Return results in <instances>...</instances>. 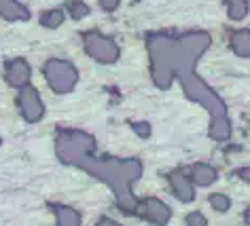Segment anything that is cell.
I'll list each match as a JSON object with an SVG mask.
<instances>
[{"label":"cell","mask_w":250,"mask_h":226,"mask_svg":"<svg viewBox=\"0 0 250 226\" xmlns=\"http://www.w3.org/2000/svg\"><path fill=\"white\" fill-rule=\"evenodd\" d=\"M210 45V36L204 32L185 34L180 38L167 36H151L148 38V53H151L153 80L161 89L172 85L174 76H183L193 72V66Z\"/></svg>","instance_id":"6da1fadb"},{"label":"cell","mask_w":250,"mask_h":226,"mask_svg":"<svg viewBox=\"0 0 250 226\" xmlns=\"http://www.w3.org/2000/svg\"><path fill=\"white\" fill-rule=\"evenodd\" d=\"M180 83H183L187 95H189L191 99H195V102H199V104H204L206 108L212 112V116H225V104L218 99L216 93L212 91L195 72L183 74V76H180Z\"/></svg>","instance_id":"7a4b0ae2"},{"label":"cell","mask_w":250,"mask_h":226,"mask_svg":"<svg viewBox=\"0 0 250 226\" xmlns=\"http://www.w3.org/2000/svg\"><path fill=\"white\" fill-rule=\"evenodd\" d=\"M42 70H45V78L49 87L58 93L72 91L79 80V72L74 70V66L64 59H49Z\"/></svg>","instance_id":"3957f363"},{"label":"cell","mask_w":250,"mask_h":226,"mask_svg":"<svg viewBox=\"0 0 250 226\" xmlns=\"http://www.w3.org/2000/svg\"><path fill=\"white\" fill-rule=\"evenodd\" d=\"M93 148V140L85 133L72 131V133H62L58 137V154L66 163H81Z\"/></svg>","instance_id":"277c9868"},{"label":"cell","mask_w":250,"mask_h":226,"mask_svg":"<svg viewBox=\"0 0 250 226\" xmlns=\"http://www.w3.org/2000/svg\"><path fill=\"white\" fill-rule=\"evenodd\" d=\"M85 40V51L91 55L93 59L102 61V64H110V61H117L119 57V49L110 38H106L100 32H87L83 36Z\"/></svg>","instance_id":"5b68a950"},{"label":"cell","mask_w":250,"mask_h":226,"mask_svg":"<svg viewBox=\"0 0 250 226\" xmlns=\"http://www.w3.org/2000/svg\"><path fill=\"white\" fill-rule=\"evenodd\" d=\"M17 102H20L21 114L26 121H30V123L41 121L42 112H45V106H42L36 89H32V87H21V93H20V99H17Z\"/></svg>","instance_id":"8992f818"},{"label":"cell","mask_w":250,"mask_h":226,"mask_svg":"<svg viewBox=\"0 0 250 226\" xmlns=\"http://www.w3.org/2000/svg\"><path fill=\"white\" fill-rule=\"evenodd\" d=\"M4 70H7L9 85H13V87H26L30 83V66H28L26 59H21V57L11 59V61H7Z\"/></svg>","instance_id":"52a82bcc"},{"label":"cell","mask_w":250,"mask_h":226,"mask_svg":"<svg viewBox=\"0 0 250 226\" xmlns=\"http://www.w3.org/2000/svg\"><path fill=\"white\" fill-rule=\"evenodd\" d=\"M142 209H145L142 216L157 226H164V224H167V220H170V207L164 205L157 199H146L145 203H142Z\"/></svg>","instance_id":"ba28073f"},{"label":"cell","mask_w":250,"mask_h":226,"mask_svg":"<svg viewBox=\"0 0 250 226\" xmlns=\"http://www.w3.org/2000/svg\"><path fill=\"white\" fill-rule=\"evenodd\" d=\"M0 15L4 17V19L9 21H26L30 19V11L23 7V4H20L17 0H0Z\"/></svg>","instance_id":"9c48e42d"},{"label":"cell","mask_w":250,"mask_h":226,"mask_svg":"<svg viewBox=\"0 0 250 226\" xmlns=\"http://www.w3.org/2000/svg\"><path fill=\"white\" fill-rule=\"evenodd\" d=\"M170 182H172V188H174V192H176V197L180 201H191L193 199V186H191L189 178H187L183 171H174L170 175Z\"/></svg>","instance_id":"30bf717a"},{"label":"cell","mask_w":250,"mask_h":226,"mask_svg":"<svg viewBox=\"0 0 250 226\" xmlns=\"http://www.w3.org/2000/svg\"><path fill=\"white\" fill-rule=\"evenodd\" d=\"M231 49L240 57H250V30H237L231 34Z\"/></svg>","instance_id":"8fae6325"},{"label":"cell","mask_w":250,"mask_h":226,"mask_svg":"<svg viewBox=\"0 0 250 226\" xmlns=\"http://www.w3.org/2000/svg\"><path fill=\"white\" fill-rule=\"evenodd\" d=\"M210 135L216 140H227L231 135V125L225 116H212V127H210Z\"/></svg>","instance_id":"7c38bea8"},{"label":"cell","mask_w":250,"mask_h":226,"mask_svg":"<svg viewBox=\"0 0 250 226\" xmlns=\"http://www.w3.org/2000/svg\"><path fill=\"white\" fill-rule=\"evenodd\" d=\"M193 180L197 182V186H208L216 180V171L210 165H197L193 169Z\"/></svg>","instance_id":"4fadbf2b"},{"label":"cell","mask_w":250,"mask_h":226,"mask_svg":"<svg viewBox=\"0 0 250 226\" xmlns=\"http://www.w3.org/2000/svg\"><path fill=\"white\" fill-rule=\"evenodd\" d=\"M229 7V17L235 21H240L248 13V0H225Z\"/></svg>","instance_id":"5bb4252c"},{"label":"cell","mask_w":250,"mask_h":226,"mask_svg":"<svg viewBox=\"0 0 250 226\" xmlns=\"http://www.w3.org/2000/svg\"><path fill=\"white\" fill-rule=\"evenodd\" d=\"M41 23H42L45 28H58L60 23H64V11H62V9H51V11H47V13H42Z\"/></svg>","instance_id":"9a60e30c"},{"label":"cell","mask_w":250,"mask_h":226,"mask_svg":"<svg viewBox=\"0 0 250 226\" xmlns=\"http://www.w3.org/2000/svg\"><path fill=\"white\" fill-rule=\"evenodd\" d=\"M55 213H58L60 226H79V216L72 209H68V207H58Z\"/></svg>","instance_id":"2e32d148"},{"label":"cell","mask_w":250,"mask_h":226,"mask_svg":"<svg viewBox=\"0 0 250 226\" xmlns=\"http://www.w3.org/2000/svg\"><path fill=\"white\" fill-rule=\"evenodd\" d=\"M210 205L214 207L216 211H227L229 205H231V201H229V197H225V194H212V197H210Z\"/></svg>","instance_id":"e0dca14e"},{"label":"cell","mask_w":250,"mask_h":226,"mask_svg":"<svg viewBox=\"0 0 250 226\" xmlns=\"http://www.w3.org/2000/svg\"><path fill=\"white\" fill-rule=\"evenodd\" d=\"M70 15L74 17V19H83V17L89 15V9H87L83 2H79V0H72L70 2Z\"/></svg>","instance_id":"ac0fdd59"},{"label":"cell","mask_w":250,"mask_h":226,"mask_svg":"<svg viewBox=\"0 0 250 226\" xmlns=\"http://www.w3.org/2000/svg\"><path fill=\"white\" fill-rule=\"evenodd\" d=\"M187 224L189 226H208V220H206L202 213H189V216H187Z\"/></svg>","instance_id":"d6986e66"},{"label":"cell","mask_w":250,"mask_h":226,"mask_svg":"<svg viewBox=\"0 0 250 226\" xmlns=\"http://www.w3.org/2000/svg\"><path fill=\"white\" fill-rule=\"evenodd\" d=\"M134 131L140 137H148V135H151V127H148L146 123H134Z\"/></svg>","instance_id":"ffe728a7"},{"label":"cell","mask_w":250,"mask_h":226,"mask_svg":"<svg viewBox=\"0 0 250 226\" xmlns=\"http://www.w3.org/2000/svg\"><path fill=\"white\" fill-rule=\"evenodd\" d=\"M100 4L104 11H115L119 7V0H100Z\"/></svg>","instance_id":"44dd1931"},{"label":"cell","mask_w":250,"mask_h":226,"mask_svg":"<svg viewBox=\"0 0 250 226\" xmlns=\"http://www.w3.org/2000/svg\"><path fill=\"white\" fill-rule=\"evenodd\" d=\"M98 226H119V224L115 222V220H110V218H102L98 222Z\"/></svg>","instance_id":"7402d4cb"},{"label":"cell","mask_w":250,"mask_h":226,"mask_svg":"<svg viewBox=\"0 0 250 226\" xmlns=\"http://www.w3.org/2000/svg\"><path fill=\"white\" fill-rule=\"evenodd\" d=\"M242 178L246 180V182H250V167L248 169H242Z\"/></svg>","instance_id":"603a6c76"},{"label":"cell","mask_w":250,"mask_h":226,"mask_svg":"<svg viewBox=\"0 0 250 226\" xmlns=\"http://www.w3.org/2000/svg\"><path fill=\"white\" fill-rule=\"evenodd\" d=\"M244 218H246V224H248V226H250V209H248V211H246V216H244Z\"/></svg>","instance_id":"cb8c5ba5"}]
</instances>
